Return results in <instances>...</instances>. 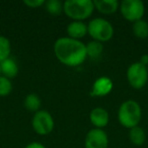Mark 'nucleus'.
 <instances>
[{
  "instance_id": "1",
  "label": "nucleus",
  "mask_w": 148,
  "mask_h": 148,
  "mask_svg": "<svg viewBox=\"0 0 148 148\" xmlns=\"http://www.w3.org/2000/svg\"><path fill=\"white\" fill-rule=\"evenodd\" d=\"M54 54L58 61L69 67H76L87 58L86 46L80 40L62 37L54 43Z\"/></svg>"
},
{
  "instance_id": "2",
  "label": "nucleus",
  "mask_w": 148,
  "mask_h": 148,
  "mask_svg": "<svg viewBox=\"0 0 148 148\" xmlns=\"http://www.w3.org/2000/svg\"><path fill=\"white\" fill-rule=\"evenodd\" d=\"M142 118V110L136 101L128 99L122 103L118 110V120L125 128L131 129L140 123Z\"/></svg>"
},
{
  "instance_id": "3",
  "label": "nucleus",
  "mask_w": 148,
  "mask_h": 148,
  "mask_svg": "<svg viewBox=\"0 0 148 148\" xmlns=\"http://www.w3.org/2000/svg\"><path fill=\"white\" fill-rule=\"evenodd\" d=\"M95 10L91 0H67L63 3V11L69 18L82 21L88 18Z\"/></svg>"
},
{
  "instance_id": "4",
  "label": "nucleus",
  "mask_w": 148,
  "mask_h": 148,
  "mask_svg": "<svg viewBox=\"0 0 148 148\" xmlns=\"http://www.w3.org/2000/svg\"><path fill=\"white\" fill-rule=\"evenodd\" d=\"M87 34L92 38L93 41L103 44L113 38L114 27L107 19L95 17L87 23Z\"/></svg>"
},
{
  "instance_id": "5",
  "label": "nucleus",
  "mask_w": 148,
  "mask_h": 148,
  "mask_svg": "<svg viewBox=\"0 0 148 148\" xmlns=\"http://www.w3.org/2000/svg\"><path fill=\"white\" fill-rule=\"evenodd\" d=\"M127 80L133 88H143L148 81L147 67L139 61L132 63L127 69Z\"/></svg>"
},
{
  "instance_id": "6",
  "label": "nucleus",
  "mask_w": 148,
  "mask_h": 148,
  "mask_svg": "<svg viewBox=\"0 0 148 148\" xmlns=\"http://www.w3.org/2000/svg\"><path fill=\"white\" fill-rule=\"evenodd\" d=\"M119 9L124 18L132 23L143 19L145 13V5L141 0H123Z\"/></svg>"
},
{
  "instance_id": "7",
  "label": "nucleus",
  "mask_w": 148,
  "mask_h": 148,
  "mask_svg": "<svg viewBox=\"0 0 148 148\" xmlns=\"http://www.w3.org/2000/svg\"><path fill=\"white\" fill-rule=\"evenodd\" d=\"M54 119L52 115L46 110H40L34 114L32 119V126L34 131L39 135H48L54 129Z\"/></svg>"
},
{
  "instance_id": "8",
  "label": "nucleus",
  "mask_w": 148,
  "mask_h": 148,
  "mask_svg": "<svg viewBox=\"0 0 148 148\" xmlns=\"http://www.w3.org/2000/svg\"><path fill=\"white\" fill-rule=\"evenodd\" d=\"M85 148H108L109 138L103 129H93L87 132L84 139Z\"/></svg>"
},
{
  "instance_id": "9",
  "label": "nucleus",
  "mask_w": 148,
  "mask_h": 148,
  "mask_svg": "<svg viewBox=\"0 0 148 148\" xmlns=\"http://www.w3.org/2000/svg\"><path fill=\"white\" fill-rule=\"evenodd\" d=\"M114 83L110 77L101 76L95 80L91 87L90 95L97 97H103L108 95L113 90Z\"/></svg>"
},
{
  "instance_id": "10",
  "label": "nucleus",
  "mask_w": 148,
  "mask_h": 148,
  "mask_svg": "<svg viewBox=\"0 0 148 148\" xmlns=\"http://www.w3.org/2000/svg\"><path fill=\"white\" fill-rule=\"evenodd\" d=\"M89 120H90L91 124H92L95 128H97V129H103V127H106V126L109 124L110 116L106 109L97 107L90 111Z\"/></svg>"
},
{
  "instance_id": "11",
  "label": "nucleus",
  "mask_w": 148,
  "mask_h": 148,
  "mask_svg": "<svg viewBox=\"0 0 148 148\" xmlns=\"http://www.w3.org/2000/svg\"><path fill=\"white\" fill-rule=\"evenodd\" d=\"M66 32L69 38L74 40H80L87 35V25L83 21H72L66 27Z\"/></svg>"
},
{
  "instance_id": "12",
  "label": "nucleus",
  "mask_w": 148,
  "mask_h": 148,
  "mask_svg": "<svg viewBox=\"0 0 148 148\" xmlns=\"http://www.w3.org/2000/svg\"><path fill=\"white\" fill-rule=\"evenodd\" d=\"M95 9L103 14H112L119 9L120 2L117 0H95Z\"/></svg>"
},
{
  "instance_id": "13",
  "label": "nucleus",
  "mask_w": 148,
  "mask_h": 148,
  "mask_svg": "<svg viewBox=\"0 0 148 148\" xmlns=\"http://www.w3.org/2000/svg\"><path fill=\"white\" fill-rule=\"evenodd\" d=\"M0 70H1L2 76L10 79L17 75L18 66H17V63L14 59L9 57L7 59H5L4 61L0 62Z\"/></svg>"
},
{
  "instance_id": "14",
  "label": "nucleus",
  "mask_w": 148,
  "mask_h": 148,
  "mask_svg": "<svg viewBox=\"0 0 148 148\" xmlns=\"http://www.w3.org/2000/svg\"><path fill=\"white\" fill-rule=\"evenodd\" d=\"M129 140L132 144L136 146L143 145L146 141V133L143 128L136 126V127L129 129Z\"/></svg>"
},
{
  "instance_id": "15",
  "label": "nucleus",
  "mask_w": 148,
  "mask_h": 148,
  "mask_svg": "<svg viewBox=\"0 0 148 148\" xmlns=\"http://www.w3.org/2000/svg\"><path fill=\"white\" fill-rule=\"evenodd\" d=\"M41 103V99L37 93H29L23 101V106L25 109L29 110V112H34V113H37L38 111H40Z\"/></svg>"
},
{
  "instance_id": "16",
  "label": "nucleus",
  "mask_w": 148,
  "mask_h": 148,
  "mask_svg": "<svg viewBox=\"0 0 148 148\" xmlns=\"http://www.w3.org/2000/svg\"><path fill=\"white\" fill-rule=\"evenodd\" d=\"M132 31L138 39H146L148 37V23L144 19L135 21L132 25Z\"/></svg>"
},
{
  "instance_id": "17",
  "label": "nucleus",
  "mask_w": 148,
  "mask_h": 148,
  "mask_svg": "<svg viewBox=\"0 0 148 148\" xmlns=\"http://www.w3.org/2000/svg\"><path fill=\"white\" fill-rule=\"evenodd\" d=\"M86 54L87 57H90L91 59H97L101 57L103 51V46L101 43L97 41H90L86 45Z\"/></svg>"
},
{
  "instance_id": "18",
  "label": "nucleus",
  "mask_w": 148,
  "mask_h": 148,
  "mask_svg": "<svg viewBox=\"0 0 148 148\" xmlns=\"http://www.w3.org/2000/svg\"><path fill=\"white\" fill-rule=\"evenodd\" d=\"M11 45L10 41L4 36H0V62L10 57Z\"/></svg>"
},
{
  "instance_id": "19",
  "label": "nucleus",
  "mask_w": 148,
  "mask_h": 148,
  "mask_svg": "<svg viewBox=\"0 0 148 148\" xmlns=\"http://www.w3.org/2000/svg\"><path fill=\"white\" fill-rule=\"evenodd\" d=\"M45 7L52 15H59L63 11V3L59 0H47L45 1Z\"/></svg>"
},
{
  "instance_id": "20",
  "label": "nucleus",
  "mask_w": 148,
  "mask_h": 148,
  "mask_svg": "<svg viewBox=\"0 0 148 148\" xmlns=\"http://www.w3.org/2000/svg\"><path fill=\"white\" fill-rule=\"evenodd\" d=\"M12 90V83L10 79L4 76H0V97H6Z\"/></svg>"
},
{
  "instance_id": "21",
  "label": "nucleus",
  "mask_w": 148,
  "mask_h": 148,
  "mask_svg": "<svg viewBox=\"0 0 148 148\" xmlns=\"http://www.w3.org/2000/svg\"><path fill=\"white\" fill-rule=\"evenodd\" d=\"M23 4L29 6V8H38L45 4V1L44 0H25Z\"/></svg>"
},
{
  "instance_id": "22",
  "label": "nucleus",
  "mask_w": 148,
  "mask_h": 148,
  "mask_svg": "<svg viewBox=\"0 0 148 148\" xmlns=\"http://www.w3.org/2000/svg\"><path fill=\"white\" fill-rule=\"evenodd\" d=\"M25 148H46V146L40 142H31Z\"/></svg>"
},
{
  "instance_id": "23",
  "label": "nucleus",
  "mask_w": 148,
  "mask_h": 148,
  "mask_svg": "<svg viewBox=\"0 0 148 148\" xmlns=\"http://www.w3.org/2000/svg\"><path fill=\"white\" fill-rule=\"evenodd\" d=\"M139 62L141 64H143L144 66H146V67H147V65H148V55H147V54H144V55H142L141 58H140V60H139Z\"/></svg>"
},
{
  "instance_id": "24",
  "label": "nucleus",
  "mask_w": 148,
  "mask_h": 148,
  "mask_svg": "<svg viewBox=\"0 0 148 148\" xmlns=\"http://www.w3.org/2000/svg\"><path fill=\"white\" fill-rule=\"evenodd\" d=\"M0 76H1V70H0Z\"/></svg>"
},
{
  "instance_id": "25",
  "label": "nucleus",
  "mask_w": 148,
  "mask_h": 148,
  "mask_svg": "<svg viewBox=\"0 0 148 148\" xmlns=\"http://www.w3.org/2000/svg\"><path fill=\"white\" fill-rule=\"evenodd\" d=\"M147 71H148V65H147Z\"/></svg>"
}]
</instances>
